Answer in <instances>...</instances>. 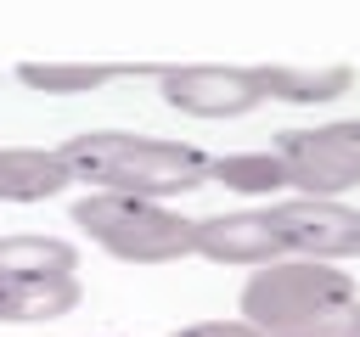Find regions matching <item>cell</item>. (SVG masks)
I'll return each mask as SVG.
<instances>
[{"label":"cell","mask_w":360,"mask_h":337,"mask_svg":"<svg viewBox=\"0 0 360 337\" xmlns=\"http://www.w3.org/2000/svg\"><path fill=\"white\" fill-rule=\"evenodd\" d=\"M197 258L231 264V270H259L270 258H287V247L264 208H231V213L197 219Z\"/></svg>","instance_id":"52a82bcc"},{"label":"cell","mask_w":360,"mask_h":337,"mask_svg":"<svg viewBox=\"0 0 360 337\" xmlns=\"http://www.w3.org/2000/svg\"><path fill=\"white\" fill-rule=\"evenodd\" d=\"M73 185L84 191H135L158 202H180L208 185V152L169 135H135V129H79L56 146Z\"/></svg>","instance_id":"7a4b0ae2"},{"label":"cell","mask_w":360,"mask_h":337,"mask_svg":"<svg viewBox=\"0 0 360 337\" xmlns=\"http://www.w3.org/2000/svg\"><path fill=\"white\" fill-rule=\"evenodd\" d=\"M0 275H79V247L45 230L0 236Z\"/></svg>","instance_id":"4fadbf2b"},{"label":"cell","mask_w":360,"mask_h":337,"mask_svg":"<svg viewBox=\"0 0 360 337\" xmlns=\"http://www.w3.org/2000/svg\"><path fill=\"white\" fill-rule=\"evenodd\" d=\"M163 62H17V84L39 90V95H84V90H107L118 79H158Z\"/></svg>","instance_id":"30bf717a"},{"label":"cell","mask_w":360,"mask_h":337,"mask_svg":"<svg viewBox=\"0 0 360 337\" xmlns=\"http://www.w3.org/2000/svg\"><path fill=\"white\" fill-rule=\"evenodd\" d=\"M264 213H270V225L292 258H326V264L360 258V208L349 197L287 191V197L264 202Z\"/></svg>","instance_id":"5b68a950"},{"label":"cell","mask_w":360,"mask_h":337,"mask_svg":"<svg viewBox=\"0 0 360 337\" xmlns=\"http://www.w3.org/2000/svg\"><path fill=\"white\" fill-rule=\"evenodd\" d=\"M68 219L118 264H180L197 258V219L174 202L135 197V191H84Z\"/></svg>","instance_id":"3957f363"},{"label":"cell","mask_w":360,"mask_h":337,"mask_svg":"<svg viewBox=\"0 0 360 337\" xmlns=\"http://www.w3.org/2000/svg\"><path fill=\"white\" fill-rule=\"evenodd\" d=\"M169 337H264V331L253 320H242V315H225V320H186Z\"/></svg>","instance_id":"5bb4252c"},{"label":"cell","mask_w":360,"mask_h":337,"mask_svg":"<svg viewBox=\"0 0 360 337\" xmlns=\"http://www.w3.org/2000/svg\"><path fill=\"white\" fill-rule=\"evenodd\" d=\"M84 303L79 275H0V326H45Z\"/></svg>","instance_id":"9c48e42d"},{"label":"cell","mask_w":360,"mask_h":337,"mask_svg":"<svg viewBox=\"0 0 360 337\" xmlns=\"http://www.w3.org/2000/svg\"><path fill=\"white\" fill-rule=\"evenodd\" d=\"M264 101H287V107H332L354 90V67L349 62H321V67H298V62H259L253 67Z\"/></svg>","instance_id":"ba28073f"},{"label":"cell","mask_w":360,"mask_h":337,"mask_svg":"<svg viewBox=\"0 0 360 337\" xmlns=\"http://www.w3.org/2000/svg\"><path fill=\"white\" fill-rule=\"evenodd\" d=\"M208 185H225L236 197H253V202H276L292 191V174L281 163L276 146H259V152H225V157H208Z\"/></svg>","instance_id":"7c38bea8"},{"label":"cell","mask_w":360,"mask_h":337,"mask_svg":"<svg viewBox=\"0 0 360 337\" xmlns=\"http://www.w3.org/2000/svg\"><path fill=\"white\" fill-rule=\"evenodd\" d=\"M101 337H124V331H101Z\"/></svg>","instance_id":"9a60e30c"},{"label":"cell","mask_w":360,"mask_h":337,"mask_svg":"<svg viewBox=\"0 0 360 337\" xmlns=\"http://www.w3.org/2000/svg\"><path fill=\"white\" fill-rule=\"evenodd\" d=\"M158 95L186 112V118H248L253 107H264V90L253 79V67L236 62H163L158 67Z\"/></svg>","instance_id":"8992f818"},{"label":"cell","mask_w":360,"mask_h":337,"mask_svg":"<svg viewBox=\"0 0 360 337\" xmlns=\"http://www.w3.org/2000/svg\"><path fill=\"white\" fill-rule=\"evenodd\" d=\"M236 315L264 337H360V286L326 258H270L248 270Z\"/></svg>","instance_id":"6da1fadb"},{"label":"cell","mask_w":360,"mask_h":337,"mask_svg":"<svg viewBox=\"0 0 360 337\" xmlns=\"http://www.w3.org/2000/svg\"><path fill=\"white\" fill-rule=\"evenodd\" d=\"M276 152L292 174V191H304V197H349L360 185V118L281 129Z\"/></svg>","instance_id":"277c9868"},{"label":"cell","mask_w":360,"mask_h":337,"mask_svg":"<svg viewBox=\"0 0 360 337\" xmlns=\"http://www.w3.org/2000/svg\"><path fill=\"white\" fill-rule=\"evenodd\" d=\"M73 185L56 146H0V202H51Z\"/></svg>","instance_id":"8fae6325"}]
</instances>
